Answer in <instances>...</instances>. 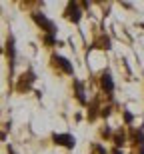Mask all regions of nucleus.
I'll return each mask as SVG.
<instances>
[{
	"label": "nucleus",
	"mask_w": 144,
	"mask_h": 154,
	"mask_svg": "<svg viewBox=\"0 0 144 154\" xmlns=\"http://www.w3.org/2000/svg\"><path fill=\"white\" fill-rule=\"evenodd\" d=\"M32 20L36 22V26H38V28L44 30V34L56 36V24H54V20H50L48 16H44L42 12H32Z\"/></svg>",
	"instance_id": "nucleus-1"
},
{
	"label": "nucleus",
	"mask_w": 144,
	"mask_h": 154,
	"mask_svg": "<svg viewBox=\"0 0 144 154\" xmlns=\"http://www.w3.org/2000/svg\"><path fill=\"white\" fill-rule=\"evenodd\" d=\"M64 16H66V20H70V22L80 24V20H82V4L70 0L68 4H66V8H64Z\"/></svg>",
	"instance_id": "nucleus-2"
},
{
	"label": "nucleus",
	"mask_w": 144,
	"mask_h": 154,
	"mask_svg": "<svg viewBox=\"0 0 144 154\" xmlns=\"http://www.w3.org/2000/svg\"><path fill=\"white\" fill-rule=\"evenodd\" d=\"M52 142L56 144V146H64V148L72 150L76 146V138L68 132H54L52 134Z\"/></svg>",
	"instance_id": "nucleus-3"
},
{
	"label": "nucleus",
	"mask_w": 144,
	"mask_h": 154,
	"mask_svg": "<svg viewBox=\"0 0 144 154\" xmlns=\"http://www.w3.org/2000/svg\"><path fill=\"white\" fill-rule=\"evenodd\" d=\"M36 82V74L32 72V70H26V72H22L20 74V78H18L16 82V90L18 92H26L32 88V84Z\"/></svg>",
	"instance_id": "nucleus-4"
},
{
	"label": "nucleus",
	"mask_w": 144,
	"mask_h": 154,
	"mask_svg": "<svg viewBox=\"0 0 144 154\" xmlns=\"http://www.w3.org/2000/svg\"><path fill=\"white\" fill-rule=\"evenodd\" d=\"M52 64L56 66V68H60L64 72V74H70V76H74V66H72V62H70L68 58H64L60 56V54H52Z\"/></svg>",
	"instance_id": "nucleus-5"
},
{
	"label": "nucleus",
	"mask_w": 144,
	"mask_h": 154,
	"mask_svg": "<svg viewBox=\"0 0 144 154\" xmlns=\"http://www.w3.org/2000/svg\"><path fill=\"white\" fill-rule=\"evenodd\" d=\"M100 88H102V92L106 94V96H112L114 94V78H112V74H110V70H104L102 74H100Z\"/></svg>",
	"instance_id": "nucleus-6"
},
{
	"label": "nucleus",
	"mask_w": 144,
	"mask_h": 154,
	"mask_svg": "<svg viewBox=\"0 0 144 154\" xmlns=\"http://www.w3.org/2000/svg\"><path fill=\"white\" fill-rule=\"evenodd\" d=\"M6 56H8V62H10V70L14 68V60H16V42H14V36L8 34L6 40Z\"/></svg>",
	"instance_id": "nucleus-7"
},
{
	"label": "nucleus",
	"mask_w": 144,
	"mask_h": 154,
	"mask_svg": "<svg viewBox=\"0 0 144 154\" xmlns=\"http://www.w3.org/2000/svg\"><path fill=\"white\" fill-rule=\"evenodd\" d=\"M72 86H74V94H76V98H78V102L80 104H86V92H84V84H82L78 78H74L72 80Z\"/></svg>",
	"instance_id": "nucleus-8"
},
{
	"label": "nucleus",
	"mask_w": 144,
	"mask_h": 154,
	"mask_svg": "<svg viewBox=\"0 0 144 154\" xmlns=\"http://www.w3.org/2000/svg\"><path fill=\"white\" fill-rule=\"evenodd\" d=\"M112 142L116 144V148L124 146V144H126V134H124V130H116L114 136H112Z\"/></svg>",
	"instance_id": "nucleus-9"
},
{
	"label": "nucleus",
	"mask_w": 144,
	"mask_h": 154,
	"mask_svg": "<svg viewBox=\"0 0 144 154\" xmlns=\"http://www.w3.org/2000/svg\"><path fill=\"white\" fill-rule=\"evenodd\" d=\"M42 40H44V44H48V46H56L58 44L56 36H52V34H44V36H42Z\"/></svg>",
	"instance_id": "nucleus-10"
},
{
	"label": "nucleus",
	"mask_w": 144,
	"mask_h": 154,
	"mask_svg": "<svg viewBox=\"0 0 144 154\" xmlns=\"http://www.w3.org/2000/svg\"><path fill=\"white\" fill-rule=\"evenodd\" d=\"M96 104H94L92 102V106H90V110H88V118H90V120H94V118H96V116H98V112H96Z\"/></svg>",
	"instance_id": "nucleus-11"
},
{
	"label": "nucleus",
	"mask_w": 144,
	"mask_h": 154,
	"mask_svg": "<svg viewBox=\"0 0 144 154\" xmlns=\"http://www.w3.org/2000/svg\"><path fill=\"white\" fill-rule=\"evenodd\" d=\"M124 120H126V124H132V120H134V116L128 112V110H124Z\"/></svg>",
	"instance_id": "nucleus-12"
},
{
	"label": "nucleus",
	"mask_w": 144,
	"mask_h": 154,
	"mask_svg": "<svg viewBox=\"0 0 144 154\" xmlns=\"http://www.w3.org/2000/svg\"><path fill=\"white\" fill-rule=\"evenodd\" d=\"M94 152H98V154H108L106 150L102 148V146H100V144H96V146H94Z\"/></svg>",
	"instance_id": "nucleus-13"
},
{
	"label": "nucleus",
	"mask_w": 144,
	"mask_h": 154,
	"mask_svg": "<svg viewBox=\"0 0 144 154\" xmlns=\"http://www.w3.org/2000/svg\"><path fill=\"white\" fill-rule=\"evenodd\" d=\"M112 154H124V152H122L120 148H116V146H114V148H112Z\"/></svg>",
	"instance_id": "nucleus-14"
},
{
	"label": "nucleus",
	"mask_w": 144,
	"mask_h": 154,
	"mask_svg": "<svg viewBox=\"0 0 144 154\" xmlns=\"http://www.w3.org/2000/svg\"><path fill=\"white\" fill-rule=\"evenodd\" d=\"M136 154H144V144H140V146H138V152H136Z\"/></svg>",
	"instance_id": "nucleus-15"
},
{
	"label": "nucleus",
	"mask_w": 144,
	"mask_h": 154,
	"mask_svg": "<svg viewBox=\"0 0 144 154\" xmlns=\"http://www.w3.org/2000/svg\"><path fill=\"white\" fill-rule=\"evenodd\" d=\"M2 52H4V48H2V46H0V54H2Z\"/></svg>",
	"instance_id": "nucleus-16"
}]
</instances>
